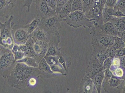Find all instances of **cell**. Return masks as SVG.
I'll return each mask as SVG.
<instances>
[{"instance_id":"obj_11","label":"cell","mask_w":125,"mask_h":93,"mask_svg":"<svg viewBox=\"0 0 125 93\" xmlns=\"http://www.w3.org/2000/svg\"><path fill=\"white\" fill-rule=\"evenodd\" d=\"M103 70V65L95 56H92L86 71V75L92 79L94 76Z\"/></svg>"},{"instance_id":"obj_47","label":"cell","mask_w":125,"mask_h":93,"mask_svg":"<svg viewBox=\"0 0 125 93\" xmlns=\"http://www.w3.org/2000/svg\"><path fill=\"white\" fill-rule=\"evenodd\" d=\"M17 0H10V2L11 3L14 4Z\"/></svg>"},{"instance_id":"obj_16","label":"cell","mask_w":125,"mask_h":93,"mask_svg":"<svg viewBox=\"0 0 125 93\" xmlns=\"http://www.w3.org/2000/svg\"><path fill=\"white\" fill-rule=\"evenodd\" d=\"M53 35L50 34L43 29L38 28L30 35V37L34 40L40 41L49 43Z\"/></svg>"},{"instance_id":"obj_7","label":"cell","mask_w":125,"mask_h":93,"mask_svg":"<svg viewBox=\"0 0 125 93\" xmlns=\"http://www.w3.org/2000/svg\"><path fill=\"white\" fill-rule=\"evenodd\" d=\"M57 14L45 19H41L38 28L43 29L51 35H53L61 29L62 21Z\"/></svg>"},{"instance_id":"obj_33","label":"cell","mask_w":125,"mask_h":93,"mask_svg":"<svg viewBox=\"0 0 125 93\" xmlns=\"http://www.w3.org/2000/svg\"><path fill=\"white\" fill-rule=\"evenodd\" d=\"M112 74L118 77L121 78L125 79V77H123L124 76V71L123 69L119 67L115 69L113 71H111Z\"/></svg>"},{"instance_id":"obj_12","label":"cell","mask_w":125,"mask_h":93,"mask_svg":"<svg viewBox=\"0 0 125 93\" xmlns=\"http://www.w3.org/2000/svg\"><path fill=\"white\" fill-rule=\"evenodd\" d=\"M79 92L80 93H98L93 79L85 75L82 79L79 84Z\"/></svg>"},{"instance_id":"obj_17","label":"cell","mask_w":125,"mask_h":93,"mask_svg":"<svg viewBox=\"0 0 125 93\" xmlns=\"http://www.w3.org/2000/svg\"><path fill=\"white\" fill-rule=\"evenodd\" d=\"M14 4L6 0H0V17L8 19L10 18Z\"/></svg>"},{"instance_id":"obj_1","label":"cell","mask_w":125,"mask_h":93,"mask_svg":"<svg viewBox=\"0 0 125 93\" xmlns=\"http://www.w3.org/2000/svg\"><path fill=\"white\" fill-rule=\"evenodd\" d=\"M39 77L40 72L38 67H31L24 63H18L6 80L11 87L21 89L29 86V81L30 78Z\"/></svg>"},{"instance_id":"obj_19","label":"cell","mask_w":125,"mask_h":93,"mask_svg":"<svg viewBox=\"0 0 125 93\" xmlns=\"http://www.w3.org/2000/svg\"><path fill=\"white\" fill-rule=\"evenodd\" d=\"M93 52L92 54V56H95L101 64L103 65L105 59L109 57L107 50H106L101 49L96 46H93Z\"/></svg>"},{"instance_id":"obj_40","label":"cell","mask_w":125,"mask_h":93,"mask_svg":"<svg viewBox=\"0 0 125 93\" xmlns=\"http://www.w3.org/2000/svg\"><path fill=\"white\" fill-rule=\"evenodd\" d=\"M34 0H25L23 4V7H27V12H29L31 6Z\"/></svg>"},{"instance_id":"obj_41","label":"cell","mask_w":125,"mask_h":93,"mask_svg":"<svg viewBox=\"0 0 125 93\" xmlns=\"http://www.w3.org/2000/svg\"><path fill=\"white\" fill-rule=\"evenodd\" d=\"M125 48L118 49L115 57H120L125 56Z\"/></svg>"},{"instance_id":"obj_25","label":"cell","mask_w":125,"mask_h":93,"mask_svg":"<svg viewBox=\"0 0 125 93\" xmlns=\"http://www.w3.org/2000/svg\"><path fill=\"white\" fill-rule=\"evenodd\" d=\"M41 21L40 18L37 16L30 23L25 26L30 35L31 34L38 28Z\"/></svg>"},{"instance_id":"obj_27","label":"cell","mask_w":125,"mask_h":93,"mask_svg":"<svg viewBox=\"0 0 125 93\" xmlns=\"http://www.w3.org/2000/svg\"><path fill=\"white\" fill-rule=\"evenodd\" d=\"M51 70L54 73H61L63 75H66L67 74L65 70L61 64L53 65H50Z\"/></svg>"},{"instance_id":"obj_44","label":"cell","mask_w":125,"mask_h":93,"mask_svg":"<svg viewBox=\"0 0 125 93\" xmlns=\"http://www.w3.org/2000/svg\"><path fill=\"white\" fill-rule=\"evenodd\" d=\"M9 50V49L6 48L4 46L0 45V57L3 54H4V53Z\"/></svg>"},{"instance_id":"obj_34","label":"cell","mask_w":125,"mask_h":93,"mask_svg":"<svg viewBox=\"0 0 125 93\" xmlns=\"http://www.w3.org/2000/svg\"><path fill=\"white\" fill-rule=\"evenodd\" d=\"M68 0H56L57 5L55 11L57 14H58L62 6Z\"/></svg>"},{"instance_id":"obj_30","label":"cell","mask_w":125,"mask_h":93,"mask_svg":"<svg viewBox=\"0 0 125 93\" xmlns=\"http://www.w3.org/2000/svg\"><path fill=\"white\" fill-rule=\"evenodd\" d=\"M44 58L49 65L61 64L59 62L58 56H45Z\"/></svg>"},{"instance_id":"obj_48","label":"cell","mask_w":125,"mask_h":93,"mask_svg":"<svg viewBox=\"0 0 125 93\" xmlns=\"http://www.w3.org/2000/svg\"><path fill=\"white\" fill-rule=\"evenodd\" d=\"M117 0H113L114 3L115 4Z\"/></svg>"},{"instance_id":"obj_43","label":"cell","mask_w":125,"mask_h":93,"mask_svg":"<svg viewBox=\"0 0 125 93\" xmlns=\"http://www.w3.org/2000/svg\"><path fill=\"white\" fill-rule=\"evenodd\" d=\"M120 60V67L125 71V56L119 57Z\"/></svg>"},{"instance_id":"obj_26","label":"cell","mask_w":125,"mask_h":93,"mask_svg":"<svg viewBox=\"0 0 125 93\" xmlns=\"http://www.w3.org/2000/svg\"><path fill=\"white\" fill-rule=\"evenodd\" d=\"M95 0H82L83 11L85 15L87 14L91 8Z\"/></svg>"},{"instance_id":"obj_15","label":"cell","mask_w":125,"mask_h":93,"mask_svg":"<svg viewBox=\"0 0 125 93\" xmlns=\"http://www.w3.org/2000/svg\"><path fill=\"white\" fill-rule=\"evenodd\" d=\"M125 17H114L110 21L113 23L118 31L117 37L125 38Z\"/></svg>"},{"instance_id":"obj_29","label":"cell","mask_w":125,"mask_h":93,"mask_svg":"<svg viewBox=\"0 0 125 93\" xmlns=\"http://www.w3.org/2000/svg\"><path fill=\"white\" fill-rule=\"evenodd\" d=\"M106 0H95L92 8L97 11L102 12Z\"/></svg>"},{"instance_id":"obj_36","label":"cell","mask_w":125,"mask_h":93,"mask_svg":"<svg viewBox=\"0 0 125 93\" xmlns=\"http://www.w3.org/2000/svg\"><path fill=\"white\" fill-rule=\"evenodd\" d=\"M36 0H34V2ZM44 2L49 6L50 7L55 10L56 8L57 5V3L56 0H43Z\"/></svg>"},{"instance_id":"obj_46","label":"cell","mask_w":125,"mask_h":93,"mask_svg":"<svg viewBox=\"0 0 125 93\" xmlns=\"http://www.w3.org/2000/svg\"><path fill=\"white\" fill-rule=\"evenodd\" d=\"M20 50L23 53L27 49V46L25 44H21L19 45Z\"/></svg>"},{"instance_id":"obj_45","label":"cell","mask_w":125,"mask_h":93,"mask_svg":"<svg viewBox=\"0 0 125 93\" xmlns=\"http://www.w3.org/2000/svg\"><path fill=\"white\" fill-rule=\"evenodd\" d=\"M37 83V80L34 77H32L30 78L29 81V85L31 86H34Z\"/></svg>"},{"instance_id":"obj_37","label":"cell","mask_w":125,"mask_h":93,"mask_svg":"<svg viewBox=\"0 0 125 93\" xmlns=\"http://www.w3.org/2000/svg\"><path fill=\"white\" fill-rule=\"evenodd\" d=\"M12 53L14 55L15 60L16 61L21 60L24 57V54L23 52L21 51L20 49Z\"/></svg>"},{"instance_id":"obj_39","label":"cell","mask_w":125,"mask_h":93,"mask_svg":"<svg viewBox=\"0 0 125 93\" xmlns=\"http://www.w3.org/2000/svg\"><path fill=\"white\" fill-rule=\"evenodd\" d=\"M112 72L110 71V69H107L104 70V80L107 81L111 79L112 77Z\"/></svg>"},{"instance_id":"obj_10","label":"cell","mask_w":125,"mask_h":93,"mask_svg":"<svg viewBox=\"0 0 125 93\" xmlns=\"http://www.w3.org/2000/svg\"><path fill=\"white\" fill-rule=\"evenodd\" d=\"M61 42L60 36L58 31L53 34L48 43V48L45 56H56L61 53V48L59 47Z\"/></svg>"},{"instance_id":"obj_2","label":"cell","mask_w":125,"mask_h":93,"mask_svg":"<svg viewBox=\"0 0 125 93\" xmlns=\"http://www.w3.org/2000/svg\"><path fill=\"white\" fill-rule=\"evenodd\" d=\"M67 24L74 28L83 27L84 28H92L93 27V22L90 21L82 11L72 12L64 19Z\"/></svg>"},{"instance_id":"obj_24","label":"cell","mask_w":125,"mask_h":93,"mask_svg":"<svg viewBox=\"0 0 125 93\" xmlns=\"http://www.w3.org/2000/svg\"><path fill=\"white\" fill-rule=\"evenodd\" d=\"M17 63H24L28 66L38 67L39 62L36 59L29 56H24L21 59L16 61Z\"/></svg>"},{"instance_id":"obj_8","label":"cell","mask_w":125,"mask_h":93,"mask_svg":"<svg viewBox=\"0 0 125 93\" xmlns=\"http://www.w3.org/2000/svg\"><path fill=\"white\" fill-rule=\"evenodd\" d=\"M11 34L15 44L18 45L25 44L30 37L25 26L15 25L11 22Z\"/></svg>"},{"instance_id":"obj_31","label":"cell","mask_w":125,"mask_h":93,"mask_svg":"<svg viewBox=\"0 0 125 93\" xmlns=\"http://www.w3.org/2000/svg\"><path fill=\"white\" fill-rule=\"evenodd\" d=\"M125 0H118L114 7V9L120 11L125 14Z\"/></svg>"},{"instance_id":"obj_5","label":"cell","mask_w":125,"mask_h":93,"mask_svg":"<svg viewBox=\"0 0 125 93\" xmlns=\"http://www.w3.org/2000/svg\"><path fill=\"white\" fill-rule=\"evenodd\" d=\"M17 63L12 51H8L0 57V76L6 79L8 77Z\"/></svg>"},{"instance_id":"obj_42","label":"cell","mask_w":125,"mask_h":93,"mask_svg":"<svg viewBox=\"0 0 125 93\" xmlns=\"http://www.w3.org/2000/svg\"><path fill=\"white\" fill-rule=\"evenodd\" d=\"M114 5L113 0H106L104 7L113 8Z\"/></svg>"},{"instance_id":"obj_23","label":"cell","mask_w":125,"mask_h":93,"mask_svg":"<svg viewBox=\"0 0 125 93\" xmlns=\"http://www.w3.org/2000/svg\"><path fill=\"white\" fill-rule=\"evenodd\" d=\"M58 56L59 62L62 65L67 74H68V69L71 64V57L67 56L66 54L61 53Z\"/></svg>"},{"instance_id":"obj_49","label":"cell","mask_w":125,"mask_h":93,"mask_svg":"<svg viewBox=\"0 0 125 93\" xmlns=\"http://www.w3.org/2000/svg\"></svg>"},{"instance_id":"obj_3","label":"cell","mask_w":125,"mask_h":93,"mask_svg":"<svg viewBox=\"0 0 125 93\" xmlns=\"http://www.w3.org/2000/svg\"><path fill=\"white\" fill-rule=\"evenodd\" d=\"M13 19L14 16L12 15L4 23L0 21V45L11 51L14 44L11 34V23Z\"/></svg>"},{"instance_id":"obj_21","label":"cell","mask_w":125,"mask_h":93,"mask_svg":"<svg viewBox=\"0 0 125 93\" xmlns=\"http://www.w3.org/2000/svg\"><path fill=\"white\" fill-rule=\"evenodd\" d=\"M73 0H68L62 6L58 16L60 19L63 21L71 12V6Z\"/></svg>"},{"instance_id":"obj_14","label":"cell","mask_w":125,"mask_h":93,"mask_svg":"<svg viewBox=\"0 0 125 93\" xmlns=\"http://www.w3.org/2000/svg\"><path fill=\"white\" fill-rule=\"evenodd\" d=\"M34 41V51L37 57L41 60L46 55L48 48L49 43L40 41Z\"/></svg>"},{"instance_id":"obj_6","label":"cell","mask_w":125,"mask_h":93,"mask_svg":"<svg viewBox=\"0 0 125 93\" xmlns=\"http://www.w3.org/2000/svg\"><path fill=\"white\" fill-rule=\"evenodd\" d=\"M103 82L102 86L104 93H125V79L118 77L112 74L109 80L106 81L104 80Z\"/></svg>"},{"instance_id":"obj_50","label":"cell","mask_w":125,"mask_h":93,"mask_svg":"<svg viewBox=\"0 0 125 93\" xmlns=\"http://www.w3.org/2000/svg\"><path fill=\"white\" fill-rule=\"evenodd\" d=\"M6 0L9 1H10V0Z\"/></svg>"},{"instance_id":"obj_9","label":"cell","mask_w":125,"mask_h":93,"mask_svg":"<svg viewBox=\"0 0 125 93\" xmlns=\"http://www.w3.org/2000/svg\"><path fill=\"white\" fill-rule=\"evenodd\" d=\"M35 7L37 17L41 19H47L57 14L55 11L49 6L43 0H36Z\"/></svg>"},{"instance_id":"obj_28","label":"cell","mask_w":125,"mask_h":93,"mask_svg":"<svg viewBox=\"0 0 125 93\" xmlns=\"http://www.w3.org/2000/svg\"><path fill=\"white\" fill-rule=\"evenodd\" d=\"M83 11L82 0H73L71 6V12Z\"/></svg>"},{"instance_id":"obj_32","label":"cell","mask_w":125,"mask_h":93,"mask_svg":"<svg viewBox=\"0 0 125 93\" xmlns=\"http://www.w3.org/2000/svg\"><path fill=\"white\" fill-rule=\"evenodd\" d=\"M113 45L117 49L125 48V38L116 37Z\"/></svg>"},{"instance_id":"obj_35","label":"cell","mask_w":125,"mask_h":93,"mask_svg":"<svg viewBox=\"0 0 125 93\" xmlns=\"http://www.w3.org/2000/svg\"><path fill=\"white\" fill-rule=\"evenodd\" d=\"M117 49L113 45L107 49L109 57L112 59L115 57Z\"/></svg>"},{"instance_id":"obj_4","label":"cell","mask_w":125,"mask_h":93,"mask_svg":"<svg viewBox=\"0 0 125 93\" xmlns=\"http://www.w3.org/2000/svg\"><path fill=\"white\" fill-rule=\"evenodd\" d=\"M92 46L106 50L113 45L116 37L104 34L92 28Z\"/></svg>"},{"instance_id":"obj_13","label":"cell","mask_w":125,"mask_h":93,"mask_svg":"<svg viewBox=\"0 0 125 93\" xmlns=\"http://www.w3.org/2000/svg\"><path fill=\"white\" fill-rule=\"evenodd\" d=\"M40 77L42 79H50L56 76V73L51 70L50 65L43 58L40 62L38 65Z\"/></svg>"},{"instance_id":"obj_18","label":"cell","mask_w":125,"mask_h":93,"mask_svg":"<svg viewBox=\"0 0 125 93\" xmlns=\"http://www.w3.org/2000/svg\"><path fill=\"white\" fill-rule=\"evenodd\" d=\"M100 32L101 33L109 35L114 37H117L118 31L116 28L111 21L103 24Z\"/></svg>"},{"instance_id":"obj_22","label":"cell","mask_w":125,"mask_h":93,"mask_svg":"<svg viewBox=\"0 0 125 93\" xmlns=\"http://www.w3.org/2000/svg\"><path fill=\"white\" fill-rule=\"evenodd\" d=\"M104 70H103L94 76L92 79L98 93H101L102 83L104 79Z\"/></svg>"},{"instance_id":"obj_20","label":"cell","mask_w":125,"mask_h":93,"mask_svg":"<svg viewBox=\"0 0 125 93\" xmlns=\"http://www.w3.org/2000/svg\"><path fill=\"white\" fill-rule=\"evenodd\" d=\"M34 41L33 39L30 37L25 44L27 46V49L24 53V56H29V57H33L36 59L40 62L41 59L37 57L34 50Z\"/></svg>"},{"instance_id":"obj_38","label":"cell","mask_w":125,"mask_h":93,"mask_svg":"<svg viewBox=\"0 0 125 93\" xmlns=\"http://www.w3.org/2000/svg\"><path fill=\"white\" fill-rule=\"evenodd\" d=\"M112 59L110 57H108L105 59L103 63V70H105L107 69H110L112 64Z\"/></svg>"}]
</instances>
